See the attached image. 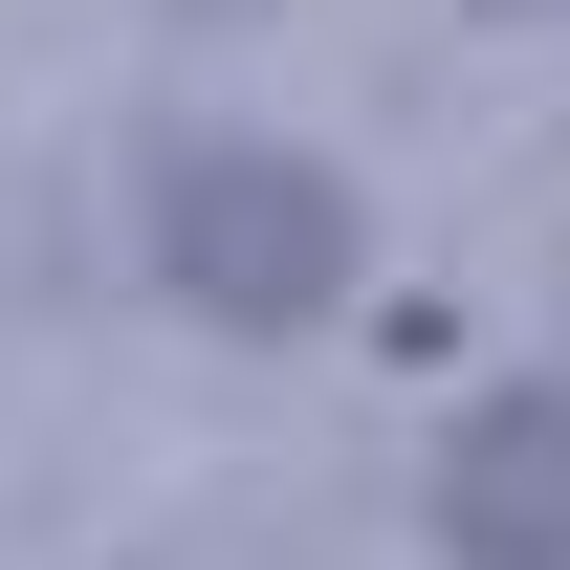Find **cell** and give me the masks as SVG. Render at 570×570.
<instances>
[{
	"mask_svg": "<svg viewBox=\"0 0 570 570\" xmlns=\"http://www.w3.org/2000/svg\"><path fill=\"white\" fill-rule=\"evenodd\" d=\"M154 285L198 330H330L373 285V219H352L330 154H285V132H176L154 154Z\"/></svg>",
	"mask_w": 570,
	"mask_h": 570,
	"instance_id": "cell-1",
	"label": "cell"
},
{
	"mask_svg": "<svg viewBox=\"0 0 570 570\" xmlns=\"http://www.w3.org/2000/svg\"><path fill=\"white\" fill-rule=\"evenodd\" d=\"M439 549L461 570H570V373H504L439 439Z\"/></svg>",
	"mask_w": 570,
	"mask_h": 570,
	"instance_id": "cell-2",
	"label": "cell"
}]
</instances>
